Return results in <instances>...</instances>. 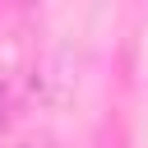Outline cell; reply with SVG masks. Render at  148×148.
Masks as SVG:
<instances>
[{
  "label": "cell",
  "mask_w": 148,
  "mask_h": 148,
  "mask_svg": "<svg viewBox=\"0 0 148 148\" xmlns=\"http://www.w3.org/2000/svg\"><path fill=\"white\" fill-rule=\"evenodd\" d=\"M23 148H37V143H23Z\"/></svg>",
  "instance_id": "2"
},
{
  "label": "cell",
  "mask_w": 148,
  "mask_h": 148,
  "mask_svg": "<svg viewBox=\"0 0 148 148\" xmlns=\"http://www.w3.org/2000/svg\"><path fill=\"white\" fill-rule=\"evenodd\" d=\"M0 125H5V88H0Z\"/></svg>",
  "instance_id": "1"
}]
</instances>
